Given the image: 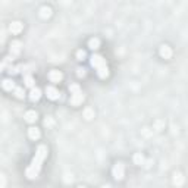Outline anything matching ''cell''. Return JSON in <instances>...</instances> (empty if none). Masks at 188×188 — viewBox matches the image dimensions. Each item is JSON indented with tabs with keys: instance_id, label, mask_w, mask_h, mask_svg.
I'll list each match as a JSON object with an SVG mask.
<instances>
[{
	"instance_id": "6da1fadb",
	"label": "cell",
	"mask_w": 188,
	"mask_h": 188,
	"mask_svg": "<svg viewBox=\"0 0 188 188\" xmlns=\"http://www.w3.org/2000/svg\"><path fill=\"white\" fill-rule=\"evenodd\" d=\"M47 153H49V150H47L46 146H38V148H37V152H36V156L32 157L31 165L28 166L27 172H25V176L28 179H36L38 176V174H40V170H41V166H43V162L47 157Z\"/></svg>"
},
{
	"instance_id": "7a4b0ae2",
	"label": "cell",
	"mask_w": 188,
	"mask_h": 188,
	"mask_svg": "<svg viewBox=\"0 0 188 188\" xmlns=\"http://www.w3.org/2000/svg\"><path fill=\"white\" fill-rule=\"evenodd\" d=\"M91 66L97 69V75L100 78H106L109 76V68L106 63V59L100 54H93L91 56Z\"/></svg>"
},
{
	"instance_id": "3957f363",
	"label": "cell",
	"mask_w": 188,
	"mask_h": 188,
	"mask_svg": "<svg viewBox=\"0 0 188 188\" xmlns=\"http://www.w3.org/2000/svg\"><path fill=\"white\" fill-rule=\"evenodd\" d=\"M113 176H115V179H118V181H121L122 178H124V175H125V166H124V163H116V165L113 166V170H112Z\"/></svg>"
},
{
	"instance_id": "277c9868",
	"label": "cell",
	"mask_w": 188,
	"mask_h": 188,
	"mask_svg": "<svg viewBox=\"0 0 188 188\" xmlns=\"http://www.w3.org/2000/svg\"><path fill=\"white\" fill-rule=\"evenodd\" d=\"M71 104L72 106H78L84 102V94L82 91H76V93H71Z\"/></svg>"
},
{
	"instance_id": "5b68a950",
	"label": "cell",
	"mask_w": 188,
	"mask_h": 188,
	"mask_svg": "<svg viewBox=\"0 0 188 188\" xmlns=\"http://www.w3.org/2000/svg\"><path fill=\"white\" fill-rule=\"evenodd\" d=\"M46 94H47V97L50 100H58L59 96H60V93L54 87H46Z\"/></svg>"
},
{
	"instance_id": "8992f818",
	"label": "cell",
	"mask_w": 188,
	"mask_h": 188,
	"mask_svg": "<svg viewBox=\"0 0 188 188\" xmlns=\"http://www.w3.org/2000/svg\"><path fill=\"white\" fill-rule=\"evenodd\" d=\"M63 75L60 71H56V69H53V71L49 72V80L52 81V82H59V81H62Z\"/></svg>"
},
{
	"instance_id": "52a82bcc",
	"label": "cell",
	"mask_w": 188,
	"mask_h": 188,
	"mask_svg": "<svg viewBox=\"0 0 188 188\" xmlns=\"http://www.w3.org/2000/svg\"><path fill=\"white\" fill-rule=\"evenodd\" d=\"M40 97H41V90L34 85L31 88V91H30V100L31 102H37V100H40Z\"/></svg>"
},
{
	"instance_id": "ba28073f",
	"label": "cell",
	"mask_w": 188,
	"mask_h": 188,
	"mask_svg": "<svg viewBox=\"0 0 188 188\" xmlns=\"http://www.w3.org/2000/svg\"><path fill=\"white\" fill-rule=\"evenodd\" d=\"M22 28H24V25H22V22H19V21H15V22H12L10 24V32L12 34H19V32L22 31Z\"/></svg>"
},
{
	"instance_id": "9c48e42d",
	"label": "cell",
	"mask_w": 188,
	"mask_h": 188,
	"mask_svg": "<svg viewBox=\"0 0 188 188\" xmlns=\"http://www.w3.org/2000/svg\"><path fill=\"white\" fill-rule=\"evenodd\" d=\"M160 56L163 59H170V56H172V49H170L169 46L163 44L160 47Z\"/></svg>"
},
{
	"instance_id": "30bf717a",
	"label": "cell",
	"mask_w": 188,
	"mask_h": 188,
	"mask_svg": "<svg viewBox=\"0 0 188 188\" xmlns=\"http://www.w3.org/2000/svg\"><path fill=\"white\" fill-rule=\"evenodd\" d=\"M25 121L30 122V124H32V122H36L37 119H38V115H37L36 110H28L27 113H25Z\"/></svg>"
},
{
	"instance_id": "8fae6325",
	"label": "cell",
	"mask_w": 188,
	"mask_h": 188,
	"mask_svg": "<svg viewBox=\"0 0 188 188\" xmlns=\"http://www.w3.org/2000/svg\"><path fill=\"white\" fill-rule=\"evenodd\" d=\"M28 137H30L31 140H38L41 137L40 130H38V128H34V126L30 128V130H28Z\"/></svg>"
},
{
	"instance_id": "7c38bea8",
	"label": "cell",
	"mask_w": 188,
	"mask_h": 188,
	"mask_svg": "<svg viewBox=\"0 0 188 188\" xmlns=\"http://www.w3.org/2000/svg\"><path fill=\"white\" fill-rule=\"evenodd\" d=\"M2 87H3L6 91H14L16 85H15V82L12 80H5L3 82H2Z\"/></svg>"
},
{
	"instance_id": "4fadbf2b",
	"label": "cell",
	"mask_w": 188,
	"mask_h": 188,
	"mask_svg": "<svg viewBox=\"0 0 188 188\" xmlns=\"http://www.w3.org/2000/svg\"><path fill=\"white\" fill-rule=\"evenodd\" d=\"M10 52H12V54H18L21 52V41H12L10 43Z\"/></svg>"
},
{
	"instance_id": "5bb4252c",
	"label": "cell",
	"mask_w": 188,
	"mask_h": 188,
	"mask_svg": "<svg viewBox=\"0 0 188 188\" xmlns=\"http://www.w3.org/2000/svg\"><path fill=\"white\" fill-rule=\"evenodd\" d=\"M50 15H52V9H50V8H47V6H43V8L40 9V16L43 19L49 18Z\"/></svg>"
},
{
	"instance_id": "9a60e30c",
	"label": "cell",
	"mask_w": 188,
	"mask_h": 188,
	"mask_svg": "<svg viewBox=\"0 0 188 188\" xmlns=\"http://www.w3.org/2000/svg\"><path fill=\"white\" fill-rule=\"evenodd\" d=\"M88 47L91 50H97L100 47V40L99 38H91V40L88 41Z\"/></svg>"
},
{
	"instance_id": "2e32d148",
	"label": "cell",
	"mask_w": 188,
	"mask_h": 188,
	"mask_svg": "<svg viewBox=\"0 0 188 188\" xmlns=\"http://www.w3.org/2000/svg\"><path fill=\"white\" fill-rule=\"evenodd\" d=\"M84 118L85 119H87V121H91V119H93L94 118V110L91 108H87L84 110Z\"/></svg>"
},
{
	"instance_id": "e0dca14e",
	"label": "cell",
	"mask_w": 188,
	"mask_h": 188,
	"mask_svg": "<svg viewBox=\"0 0 188 188\" xmlns=\"http://www.w3.org/2000/svg\"><path fill=\"white\" fill-rule=\"evenodd\" d=\"M24 80H25V85H27V87H30V88H32V87H34V78H32L31 75H25L24 76Z\"/></svg>"
},
{
	"instance_id": "ac0fdd59",
	"label": "cell",
	"mask_w": 188,
	"mask_h": 188,
	"mask_svg": "<svg viewBox=\"0 0 188 188\" xmlns=\"http://www.w3.org/2000/svg\"><path fill=\"white\" fill-rule=\"evenodd\" d=\"M134 162H135V165H143L144 163V156L143 154H141V153H137V154H135L134 156Z\"/></svg>"
},
{
	"instance_id": "d6986e66",
	"label": "cell",
	"mask_w": 188,
	"mask_h": 188,
	"mask_svg": "<svg viewBox=\"0 0 188 188\" xmlns=\"http://www.w3.org/2000/svg\"><path fill=\"white\" fill-rule=\"evenodd\" d=\"M15 96H16V97H18V99H24V97H25V91H24L22 88H19V87H15Z\"/></svg>"
},
{
	"instance_id": "ffe728a7",
	"label": "cell",
	"mask_w": 188,
	"mask_h": 188,
	"mask_svg": "<svg viewBox=\"0 0 188 188\" xmlns=\"http://www.w3.org/2000/svg\"><path fill=\"white\" fill-rule=\"evenodd\" d=\"M182 182H184V176H181V174H175V178H174L175 185H182Z\"/></svg>"
},
{
	"instance_id": "44dd1931",
	"label": "cell",
	"mask_w": 188,
	"mask_h": 188,
	"mask_svg": "<svg viewBox=\"0 0 188 188\" xmlns=\"http://www.w3.org/2000/svg\"><path fill=\"white\" fill-rule=\"evenodd\" d=\"M85 56H87V53H85L84 50H78V52H76V59H78V60H84Z\"/></svg>"
},
{
	"instance_id": "7402d4cb",
	"label": "cell",
	"mask_w": 188,
	"mask_h": 188,
	"mask_svg": "<svg viewBox=\"0 0 188 188\" xmlns=\"http://www.w3.org/2000/svg\"><path fill=\"white\" fill-rule=\"evenodd\" d=\"M69 90H71V93H76V91H81L80 85H76V84H72L71 87H69Z\"/></svg>"
},
{
	"instance_id": "603a6c76",
	"label": "cell",
	"mask_w": 188,
	"mask_h": 188,
	"mask_svg": "<svg viewBox=\"0 0 188 188\" xmlns=\"http://www.w3.org/2000/svg\"><path fill=\"white\" fill-rule=\"evenodd\" d=\"M85 75V69L84 68H78V76H84Z\"/></svg>"
},
{
	"instance_id": "cb8c5ba5",
	"label": "cell",
	"mask_w": 188,
	"mask_h": 188,
	"mask_svg": "<svg viewBox=\"0 0 188 188\" xmlns=\"http://www.w3.org/2000/svg\"><path fill=\"white\" fill-rule=\"evenodd\" d=\"M5 184H6L5 176H2V175H0V187H5Z\"/></svg>"
},
{
	"instance_id": "d4e9b609",
	"label": "cell",
	"mask_w": 188,
	"mask_h": 188,
	"mask_svg": "<svg viewBox=\"0 0 188 188\" xmlns=\"http://www.w3.org/2000/svg\"><path fill=\"white\" fill-rule=\"evenodd\" d=\"M44 124L46 125H53V121H52V119H46Z\"/></svg>"
},
{
	"instance_id": "484cf974",
	"label": "cell",
	"mask_w": 188,
	"mask_h": 188,
	"mask_svg": "<svg viewBox=\"0 0 188 188\" xmlns=\"http://www.w3.org/2000/svg\"><path fill=\"white\" fill-rule=\"evenodd\" d=\"M3 68H5V65H3V63H0V72L3 71Z\"/></svg>"
}]
</instances>
